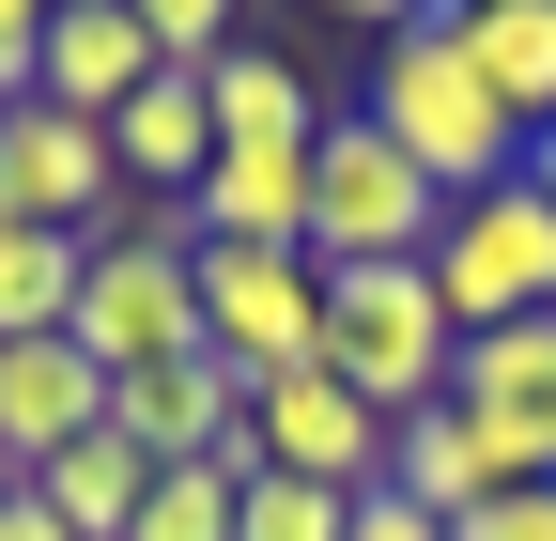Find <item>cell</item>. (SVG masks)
Wrapping results in <instances>:
<instances>
[{
	"mask_svg": "<svg viewBox=\"0 0 556 541\" xmlns=\"http://www.w3.org/2000/svg\"><path fill=\"white\" fill-rule=\"evenodd\" d=\"M325 372L387 402V418H417V402H448L464 372V325L433 294V263H356V279H325Z\"/></svg>",
	"mask_w": 556,
	"mask_h": 541,
	"instance_id": "3957f363",
	"label": "cell"
},
{
	"mask_svg": "<svg viewBox=\"0 0 556 541\" xmlns=\"http://www.w3.org/2000/svg\"><path fill=\"white\" fill-rule=\"evenodd\" d=\"M31 62H47V0H0V109L31 93Z\"/></svg>",
	"mask_w": 556,
	"mask_h": 541,
	"instance_id": "d4e9b609",
	"label": "cell"
},
{
	"mask_svg": "<svg viewBox=\"0 0 556 541\" xmlns=\"http://www.w3.org/2000/svg\"><path fill=\"white\" fill-rule=\"evenodd\" d=\"M387 480H402L417 511H433V526L464 541L479 511H495V495H510V464H495V433H479V418H464V402H417V418H387Z\"/></svg>",
	"mask_w": 556,
	"mask_h": 541,
	"instance_id": "5bb4252c",
	"label": "cell"
},
{
	"mask_svg": "<svg viewBox=\"0 0 556 541\" xmlns=\"http://www.w3.org/2000/svg\"><path fill=\"white\" fill-rule=\"evenodd\" d=\"M78 263H93V232H0V341H47L62 310H78Z\"/></svg>",
	"mask_w": 556,
	"mask_h": 541,
	"instance_id": "ffe728a7",
	"label": "cell"
},
{
	"mask_svg": "<svg viewBox=\"0 0 556 541\" xmlns=\"http://www.w3.org/2000/svg\"><path fill=\"white\" fill-rule=\"evenodd\" d=\"M0 201H16L31 232H109V217H124V171H109V124H78V109H47V93H16V109H0Z\"/></svg>",
	"mask_w": 556,
	"mask_h": 541,
	"instance_id": "ba28073f",
	"label": "cell"
},
{
	"mask_svg": "<svg viewBox=\"0 0 556 541\" xmlns=\"http://www.w3.org/2000/svg\"><path fill=\"white\" fill-rule=\"evenodd\" d=\"M47 16H93V0H47Z\"/></svg>",
	"mask_w": 556,
	"mask_h": 541,
	"instance_id": "f1b7e54d",
	"label": "cell"
},
{
	"mask_svg": "<svg viewBox=\"0 0 556 541\" xmlns=\"http://www.w3.org/2000/svg\"><path fill=\"white\" fill-rule=\"evenodd\" d=\"M0 541H78V526H62L47 495H16V480H0Z\"/></svg>",
	"mask_w": 556,
	"mask_h": 541,
	"instance_id": "484cf974",
	"label": "cell"
},
{
	"mask_svg": "<svg viewBox=\"0 0 556 541\" xmlns=\"http://www.w3.org/2000/svg\"><path fill=\"white\" fill-rule=\"evenodd\" d=\"M109 171H124V201H170V217H186V186L217 171V109H201L186 62H155V78L109 109Z\"/></svg>",
	"mask_w": 556,
	"mask_h": 541,
	"instance_id": "7c38bea8",
	"label": "cell"
},
{
	"mask_svg": "<svg viewBox=\"0 0 556 541\" xmlns=\"http://www.w3.org/2000/svg\"><path fill=\"white\" fill-rule=\"evenodd\" d=\"M16 495H47L62 526H78V541H124V526H139V495H155V464H139V449H124V433L93 418L78 449H47V464H31Z\"/></svg>",
	"mask_w": 556,
	"mask_h": 541,
	"instance_id": "ac0fdd59",
	"label": "cell"
},
{
	"mask_svg": "<svg viewBox=\"0 0 556 541\" xmlns=\"http://www.w3.org/2000/svg\"><path fill=\"white\" fill-rule=\"evenodd\" d=\"M356 109L417 155V186H433V201H479V186H510V171H526V124L479 93V62H464L433 16H402V32L371 47V93H356Z\"/></svg>",
	"mask_w": 556,
	"mask_h": 541,
	"instance_id": "6da1fadb",
	"label": "cell"
},
{
	"mask_svg": "<svg viewBox=\"0 0 556 541\" xmlns=\"http://www.w3.org/2000/svg\"><path fill=\"white\" fill-rule=\"evenodd\" d=\"M309 16H371V32H402V16H417V0H309Z\"/></svg>",
	"mask_w": 556,
	"mask_h": 541,
	"instance_id": "4316f807",
	"label": "cell"
},
{
	"mask_svg": "<svg viewBox=\"0 0 556 541\" xmlns=\"http://www.w3.org/2000/svg\"><path fill=\"white\" fill-rule=\"evenodd\" d=\"M201 109H217V140H278V155H309V140H325L309 62H278V47H248V32L201 62Z\"/></svg>",
	"mask_w": 556,
	"mask_h": 541,
	"instance_id": "e0dca14e",
	"label": "cell"
},
{
	"mask_svg": "<svg viewBox=\"0 0 556 541\" xmlns=\"http://www.w3.org/2000/svg\"><path fill=\"white\" fill-rule=\"evenodd\" d=\"M124 16L155 32V62H186V78H201V62L232 47V0H124Z\"/></svg>",
	"mask_w": 556,
	"mask_h": 541,
	"instance_id": "7402d4cb",
	"label": "cell"
},
{
	"mask_svg": "<svg viewBox=\"0 0 556 541\" xmlns=\"http://www.w3.org/2000/svg\"><path fill=\"white\" fill-rule=\"evenodd\" d=\"M340 541H448V526H433V511H417L402 480H371V495H356V526H340Z\"/></svg>",
	"mask_w": 556,
	"mask_h": 541,
	"instance_id": "603a6c76",
	"label": "cell"
},
{
	"mask_svg": "<svg viewBox=\"0 0 556 541\" xmlns=\"http://www.w3.org/2000/svg\"><path fill=\"white\" fill-rule=\"evenodd\" d=\"M248 480H263V464H248V433H232L217 464H155V495H139V526H124V541H232Z\"/></svg>",
	"mask_w": 556,
	"mask_h": 541,
	"instance_id": "d6986e66",
	"label": "cell"
},
{
	"mask_svg": "<svg viewBox=\"0 0 556 541\" xmlns=\"http://www.w3.org/2000/svg\"><path fill=\"white\" fill-rule=\"evenodd\" d=\"M464 541H556V480H510V495H495V511H479Z\"/></svg>",
	"mask_w": 556,
	"mask_h": 541,
	"instance_id": "cb8c5ba5",
	"label": "cell"
},
{
	"mask_svg": "<svg viewBox=\"0 0 556 541\" xmlns=\"http://www.w3.org/2000/svg\"><path fill=\"white\" fill-rule=\"evenodd\" d=\"M526 171H541V201H556V124H541V140H526Z\"/></svg>",
	"mask_w": 556,
	"mask_h": 541,
	"instance_id": "83f0119b",
	"label": "cell"
},
{
	"mask_svg": "<svg viewBox=\"0 0 556 541\" xmlns=\"http://www.w3.org/2000/svg\"><path fill=\"white\" fill-rule=\"evenodd\" d=\"M448 201L417 186V155L387 140L371 109H325V140H309V263L325 279H356V263H417L433 248Z\"/></svg>",
	"mask_w": 556,
	"mask_h": 541,
	"instance_id": "277c9868",
	"label": "cell"
},
{
	"mask_svg": "<svg viewBox=\"0 0 556 541\" xmlns=\"http://www.w3.org/2000/svg\"><path fill=\"white\" fill-rule=\"evenodd\" d=\"M139 78H155V32L124 16V0H93V16H47V62H31V93L47 109H78V124H109Z\"/></svg>",
	"mask_w": 556,
	"mask_h": 541,
	"instance_id": "2e32d148",
	"label": "cell"
},
{
	"mask_svg": "<svg viewBox=\"0 0 556 541\" xmlns=\"http://www.w3.org/2000/svg\"><path fill=\"white\" fill-rule=\"evenodd\" d=\"M109 433H124L139 464H217V449L248 433V387H232L217 356H139V372H109Z\"/></svg>",
	"mask_w": 556,
	"mask_h": 541,
	"instance_id": "30bf717a",
	"label": "cell"
},
{
	"mask_svg": "<svg viewBox=\"0 0 556 541\" xmlns=\"http://www.w3.org/2000/svg\"><path fill=\"white\" fill-rule=\"evenodd\" d=\"M433 32L479 62V93H495L526 140L556 124V0H433Z\"/></svg>",
	"mask_w": 556,
	"mask_h": 541,
	"instance_id": "9a60e30c",
	"label": "cell"
},
{
	"mask_svg": "<svg viewBox=\"0 0 556 541\" xmlns=\"http://www.w3.org/2000/svg\"><path fill=\"white\" fill-rule=\"evenodd\" d=\"M356 526V495H325V480H248V511H232V541H340Z\"/></svg>",
	"mask_w": 556,
	"mask_h": 541,
	"instance_id": "44dd1931",
	"label": "cell"
},
{
	"mask_svg": "<svg viewBox=\"0 0 556 541\" xmlns=\"http://www.w3.org/2000/svg\"><path fill=\"white\" fill-rule=\"evenodd\" d=\"M248 464L263 480H325V495H371L387 480V402H356L325 356L309 372H278V387H248Z\"/></svg>",
	"mask_w": 556,
	"mask_h": 541,
	"instance_id": "52a82bcc",
	"label": "cell"
},
{
	"mask_svg": "<svg viewBox=\"0 0 556 541\" xmlns=\"http://www.w3.org/2000/svg\"><path fill=\"white\" fill-rule=\"evenodd\" d=\"M448 402H464L479 433H495V464H510V480H556V310L495 325V341H464Z\"/></svg>",
	"mask_w": 556,
	"mask_h": 541,
	"instance_id": "9c48e42d",
	"label": "cell"
},
{
	"mask_svg": "<svg viewBox=\"0 0 556 541\" xmlns=\"http://www.w3.org/2000/svg\"><path fill=\"white\" fill-rule=\"evenodd\" d=\"M201 263V356L232 387H278L325 356V263L309 248H186Z\"/></svg>",
	"mask_w": 556,
	"mask_h": 541,
	"instance_id": "8992f818",
	"label": "cell"
},
{
	"mask_svg": "<svg viewBox=\"0 0 556 541\" xmlns=\"http://www.w3.org/2000/svg\"><path fill=\"white\" fill-rule=\"evenodd\" d=\"M417 263H433V294H448V325H464V341H495V325L556 310V201H541V171H510V186L448 201Z\"/></svg>",
	"mask_w": 556,
	"mask_h": 541,
	"instance_id": "5b68a950",
	"label": "cell"
},
{
	"mask_svg": "<svg viewBox=\"0 0 556 541\" xmlns=\"http://www.w3.org/2000/svg\"><path fill=\"white\" fill-rule=\"evenodd\" d=\"M93 418H109V372L62 341V325H47V341H0V480H31V464L78 449Z\"/></svg>",
	"mask_w": 556,
	"mask_h": 541,
	"instance_id": "8fae6325",
	"label": "cell"
},
{
	"mask_svg": "<svg viewBox=\"0 0 556 541\" xmlns=\"http://www.w3.org/2000/svg\"><path fill=\"white\" fill-rule=\"evenodd\" d=\"M62 341L93 372H139V356H201V263H186V217L170 201H124L78 263V310H62Z\"/></svg>",
	"mask_w": 556,
	"mask_h": 541,
	"instance_id": "7a4b0ae2",
	"label": "cell"
},
{
	"mask_svg": "<svg viewBox=\"0 0 556 541\" xmlns=\"http://www.w3.org/2000/svg\"><path fill=\"white\" fill-rule=\"evenodd\" d=\"M186 248H309V155L217 140V171L186 186Z\"/></svg>",
	"mask_w": 556,
	"mask_h": 541,
	"instance_id": "4fadbf2b",
	"label": "cell"
}]
</instances>
